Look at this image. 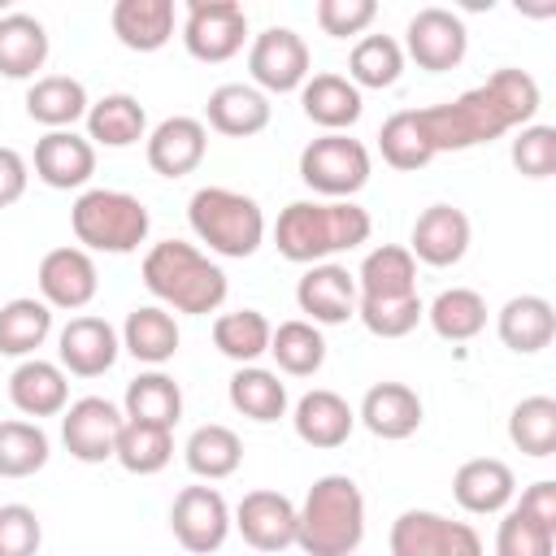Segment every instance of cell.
Masks as SVG:
<instances>
[{
	"instance_id": "obj_1",
	"label": "cell",
	"mask_w": 556,
	"mask_h": 556,
	"mask_svg": "<svg viewBox=\"0 0 556 556\" xmlns=\"http://www.w3.org/2000/svg\"><path fill=\"white\" fill-rule=\"evenodd\" d=\"M539 83L526 70H495L482 87H469L465 96L447 100V104H430V109H413L426 143L439 152H465L478 143H491L508 130L530 126V117L539 113Z\"/></svg>"
},
{
	"instance_id": "obj_2",
	"label": "cell",
	"mask_w": 556,
	"mask_h": 556,
	"mask_svg": "<svg viewBox=\"0 0 556 556\" xmlns=\"http://www.w3.org/2000/svg\"><path fill=\"white\" fill-rule=\"evenodd\" d=\"M374 222L352 200H295L278 213L274 243L295 265H321L334 252L361 248L369 239Z\"/></svg>"
},
{
	"instance_id": "obj_3",
	"label": "cell",
	"mask_w": 556,
	"mask_h": 556,
	"mask_svg": "<svg viewBox=\"0 0 556 556\" xmlns=\"http://www.w3.org/2000/svg\"><path fill=\"white\" fill-rule=\"evenodd\" d=\"M365 539V495L348 473H326L295 508V543L308 556H352Z\"/></svg>"
},
{
	"instance_id": "obj_4",
	"label": "cell",
	"mask_w": 556,
	"mask_h": 556,
	"mask_svg": "<svg viewBox=\"0 0 556 556\" xmlns=\"http://www.w3.org/2000/svg\"><path fill=\"white\" fill-rule=\"evenodd\" d=\"M143 287L178 308V313H213L222 308L226 300V274L191 243L182 239H165V243H152L148 256H143Z\"/></svg>"
},
{
	"instance_id": "obj_5",
	"label": "cell",
	"mask_w": 556,
	"mask_h": 556,
	"mask_svg": "<svg viewBox=\"0 0 556 556\" xmlns=\"http://www.w3.org/2000/svg\"><path fill=\"white\" fill-rule=\"evenodd\" d=\"M187 222L208 243L217 256H252L265 239V213L252 195L230 191V187H200L187 204Z\"/></svg>"
},
{
	"instance_id": "obj_6",
	"label": "cell",
	"mask_w": 556,
	"mask_h": 556,
	"mask_svg": "<svg viewBox=\"0 0 556 556\" xmlns=\"http://www.w3.org/2000/svg\"><path fill=\"white\" fill-rule=\"evenodd\" d=\"M70 226H74V239L83 243V252H135L143 239H148V208L143 200H135L130 191H109V187H96V191H83L70 208Z\"/></svg>"
},
{
	"instance_id": "obj_7",
	"label": "cell",
	"mask_w": 556,
	"mask_h": 556,
	"mask_svg": "<svg viewBox=\"0 0 556 556\" xmlns=\"http://www.w3.org/2000/svg\"><path fill=\"white\" fill-rule=\"evenodd\" d=\"M300 178L330 200H348L369 182V148L348 135H321L300 152Z\"/></svg>"
},
{
	"instance_id": "obj_8",
	"label": "cell",
	"mask_w": 556,
	"mask_h": 556,
	"mask_svg": "<svg viewBox=\"0 0 556 556\" xmlns=\"http://www.w3.org/2000/svg\"><path fill=\"white\" fill-rule=\"evenodd\" d=\"M391 556H482V539L469 521L408 508L391 521Z\"/></svg>"
},
{
	"instance_id": "obj_9",
	"label": "cell",
	"mask_w": 556,
	"mask_h": 556,
	"mask_svg": "<svg viewBox=\"0 0 556 556\" xmlns=\"http://www.w3.org/2000/svg\"><path fill=\"white\" fill-rule=\"evenodd\" d=\"M248 39V13L235 0H191L182 22V43L195 61H230Z\"/></svg>"
},
{
	"instance_id": "obj_10",
	"label": "cell",
	"mask_w": 556,
	"mask_h": 556,
	"mask_svg": "<svg viewBox=\"0 0 556 556\" xmlns=\"http://www.w3.org/2000/svg\"><path fill=\"white\" fill-rule=\"evenodd\" d=\"M122 426H126V413H122L117 404H109V400H100V395H83V400H74V404L65 408V417H61V439H65V447H70L74 460L100 465V460H109V456L117 452Z\"/></svg>"
},
{
	"instance_id": "obj_11",
	"label": "cell",
	"mask_w": 556,
	"mask_h": 556,
	"mask_svg": "<svg viewBox=\"0 0 556 556\" xmlns=\"http://www.w3.org/2000/svg\"><path fill=\"white\" fill-rule=\"evenodd\" d=\"M169 530L195 556L217 552L230 534V508H226L222 491L217 486H182L169 508Z\"/></svg>"
},
{
	"instance_id": "obj_12",
	"label": "cell",
	"mask_w": 556,
	"mask_h": 556,
	"mask_svg": "<svg viewBox=\"0 0 556 556\" xmlns=\"http://www.w3.org/2000/svg\"><path fill=\"white\" fill-rule=\"evenodd\" d=\"M408 56L430 70V74H443V70H456L465 61V48H469V30L465 22L452 13V9H417L408 17Z\"/></svg>"
},
{
	"instance_id": "obj_13",
	"label": "cell",
	"mask_w": 556,
	"mask_h": 556,
	"mask_svg": "<svg viewBox=\"0 0 556 556\" xmlns=\"http://www.w3.org/2000/svg\"><path fill=\"white\" fill-rule=\"evenodd\" d=\"M248 70L265 91H295L308 78V43L291 26H269L252 39Z\"/></svg>"
},
{
	"instance_id": "obj_14",
	"label": "cell",
	"mask_w": 556,
	"mask_h": 556,
	"mask_svg": "<svg viewBox=\"0 0 556 556\" xmlns=\"http://www.w3.org/2000/svg\"><path fill=\"white\" fill-rule=\"evenodd\" d=\"M230 526H239L243 543H252L256 552H282L295 543V504L282 491H248Z\"/></svg>"
},
{
	"instance_id": "obj_15",
	"label": "cell",
	"mask_w": 556,
	"mask_h": 556,
	"mask_svg": "<svg viewBox=\"0 0 556 556\" xmlns=\"http://www.w3.org/2000/svg\"><path fill=\"white\" fill-rule=\"evenodd\" d=\"M96 261L83 248H52L39 261V291L48 308H87L96 300Z\"/></svg>"
},
{
	"instance_id": "obj_16",
	"label": "cell",
	"mask_w": 556,
	"mask_h": 556,
	"mask_svg": "<svg viewBox=\"0 0 556 556\" xmlns=\"http://www.w3.org/2000/svg\"><path fill=\"white\" fill-rule=\"evenodd\" d=\"M413 261L447 269L469 252V217L456 204H430L417 222H413V243H408Z\"/></svg>"
},
{
	"instance_id": "obj_17",
	"label": "cell",
	"mask_w": 556,
	"mask_h": 556,
	"mask_svg": "<svg viewBox=\"0 0 556 556\" xmlns=\"http://www.w3.org/2000/svg\"><path fill=\"white\" fill-rule=\"evenodd\" d=\"M295 304H300V313L313 317V326H339L356 313V274L321 261L300 278Z\"/></svg>"
},
{
	"instance_id": "obj_18",
	"label": "cell",
	"mask_w": 556,
	"mask_h": 556,
	"mask_svg": "<svg viewBox=\"0 0 556 556\" xmlns=\"http://www.w3.org/2000/svg\"><path fill=\"white\" fill-rule=\"evenodd\" d=\"M117 348H122L117 343V330L104 317L83 313V317H70V326L61 330L56 356H61V369H70L78 378H100V374L113 369Z\"/></svg>"
},
{
	"instance_id": "obj_19",
	"label": "cell",
	"mask_w": 556,
	"mask_h": 556,
	"mask_svg": "<svg viewBox=\"0 0 556 556\" xmlns=\"http://www.w3.org/2000/svg\"><path fill=\"white\" fill-rule=\"evenodd\" d=\"M208 152V130L200 117H165L152 135H148V165L161 178H182L191 174Z\"/></svg>"
},
{
	"instance_id": "obj_20",
	"label": "cell",
	"mask_w": 556,
	"mask_h": 556,
	"mask_svg": "<svg viewBox=\"0 0 556 556\" xmlns=\"http://www.w3.org/2000/svg\"><path fill=\"white\" fill-rule=\"evenodd\" d=\"M35 174L52 191L83 187L96 174V148H91V139H83L74 130H48L35 143Z\"/></svg>"
},
{
	"instance_id": "obj_21",
	"label": "cell",
	"mask_w": 556,
	"mask_h": 556,
	"mask_svg": "<svg viewBox=\"0 0 556 556\" xmlns=\"http://www.w3.org/2000/svg\"><path fill=\"white\" fill-rule=\"evenodd\" d=\"M361 421L378 439H408L421 426V395L408 382H374L361 400Z\"/></svg>"
},
{
	"instance_id": "obj_22",
	"label": "cell",
	"mask_w": 556,
	"mask_h": 556,
	"mask_svg": "<svg viewBox=\"0 0 556 556\" xmlns=\"http://www.w3.org/2000/svg\"><path fill=\"white\" fill-rule=\"evenodd\" d=\"M513 491H517V478H513V469H508L504 460H495V456H473V460H465V465L456 469V478H452L456 504H460L465 513H478V517L508 508Z\"/></svg>"
},
{
	"instance_id": "obj_23",
	"label": "cell",
	"mask_w": 556,
	"mask_h": 556,
	"mask_svg": "<svg viewBox=\"0 0 556 556\" xmlns=\"http://www.w3.org/2000/svg\"><path fill=\"white\" fill-rule=\"evenodd\" d=\"M291 421H295V434L308 447H339V443H348V434L356 426V413H352V404L339 391L313 387V391L300 395Z\"/></svg>"
},
{
	"instance_id": "obj_24",
	"label": "cell",
	"mask_w": 556,
	"mask_h": 556,
	"mask_svg": "<svg viewBox=\"0 0 556 556\" xmlns=\"http://www.w3.org/2000/svg\"><path fill=\"white\" fill-rule=\"evenodd\" d=\"M204 117L217 135L248 139V135H261L269 126V100H265V91H256L248 83H222L217 91H208Z\"/></svg>"
},
{
	"instance_id": "obj_25",
	"label": "cell",
	"mask_w": 556,
	"mask_h": 556,
	"mask_svg": "<svg viewBox=\"0 0 556 556\" xmlns=\"http://www.w3.org/2000/svg\"><path fill=\"white\" fill-rule=\"evenodd\" d=\"M9 400L17 413L26 417H56L65 413V400H70V382H65V369L52 365V361H22L9 378Z\"/></svg>"
},
{
	"instance_id": "obj_26",
	"label": "cell",
	"mask_w": 556,
	"mask_h": 556,
	"mask_svg": "<svg viewBox=\"0 0 556 556\" xmlns=\"http://www.w3.org/2000/svg\"><path fill=\"white\" fill-rule=\"evenodd\" d=\"M300 104H304V117L326 126L330 135H343L361 117V91L343 74H313V78H304Z\"/></svg>"
},
{
	"instance_id": "obj_27",
	"label": "cell",
	"mask_w": 556,
	"mask_h": 556,
	"mask_svg": "<svg viewBox=\"0 0 556 556\" xmlns=\"http://www.w3.org/2000/svg\"><path fill=\"white\" fill-rule=\"evenodd\" d=\"M495 330L504 339V348L530 356V352H543L556 334V308L543 300V295H513L500 317H495Z\"/></svg>"
},
{
	"instance_id": "obj_28",
	"label": "cell",
	"mask_w": 556,
	"mask_h": 556,
	"mask_svg": "<svg viewBox=\"0 0 556 556\" xmlns=\"http://www.w3.org/2000/svg\"><path fill=\"white\" fill-rule=\"evenodd\" d=\"M113 35L130 52H156L174 35V0H117Z\"/></svg>"
},
{
	"instance_id": "obj_29",
	"label": "cell",
	"mask_w": 556,
	"mask_h": 556,
	"mask_svg": "<svg viewBox=\"0 0 556 556\" xmlns=\"http://www.w3.org/2000/svg\"><path fill=\"white\" fill-rule=\"evenodd\" d=\"M356 287L365 300H400V295H417V261L408 248L400 243H382L361 261Z\"/></svg>"
},
{
	"instance_id": "obj_30",
	"label": "cell",
	"mask_w": 556,
	"mask_h": 556,
	"mask_svg": "<svg viewBox=\"0 0 556 556\" xmlns=\"http://www.w3.org/2000/svg\"><path fill=\"white\" fill-rule=\"evenodd\" d=\"M87 109H91L87 87L70 74L35 78V87L26 91V113L48 130H70L78 117H87Z\"/></svg>"
},
{
	"instance_id": "obj_31",
	"label": "cell",
	"mask_w": 556,
	"mask_h": 556,
	"mask_svg": "<svg viewBox=\"0 0 556 556\" xmlns=\"http://www.w3.org/2000/svg\"><path fill=\"white\" fill-rule=\"evenodd\" d=\"M48 61V30L30 13H4L0 17V74L4 78H30Z\"/></svg>"
},
{
	"instance_id": "obj_32",
	"label": "cell",
	"mask_w": 556,
	"mask_h": 556,
	"mask_svg": "<svg viewBox=\"0 0 556 556\" xmlns=\"http://www.w3.org/2000/svg\"><path fill=\"white\" fill-rule=\"evenodd\" d=\"M122 348L143 365H165L178 352V321L161 304H143L122 326Z\"/></svg>"
},
{
	"instance_id": "obj_33",
	"label": "cell",
	"mask_w": 556,
	"mask_h": 556,
	"mask_svg": "<svg viewBox=\"0 0 556 556\" xmlns=\"http://www.w3.org/2000/svg\"><path fill=\"white\" fill-rule=\"evenodd\" d=\"M143 126H148L143 104L135 96H126V91H113V96H104V100H96L87 109V139H96L104 148H130V143H139L143 139Z\"/></svg>"
},
{
	"instance_id": "obj_34",
	"label": "cell",
	"mask_w": 556,
	"mask_h": 556,
	"mask_svg": "<svg viewBox=\"0 0 556 556\" xmlns=\"http://www.w3.org/2000/svg\"><path fill=\"white\" fill-rule=\"evenodd\" d=\"M182 417V391L169 374L152 369V374H139L130 387H126V421H143V426H165L174 430V421Z\"/></svg>"
},
{
	"instance_id": "obj_35",
	"label": "cell",
	"mask_w": 556,
	"mask_h": 556,
	"mask_svg": "<svg viewBox=\"0 0 556 556\" xmlns=\"http://www.w3.org/2000/svg\"><path fill=\"white\" fill-rule=\"evenodd\" d=\"M182 452H187V469H191L195 478H208V482L230 478V473L239 469V460H243L239 434H235L230 426H222V421H208V426L191 430V439H187Z\"/></svg>"
},
{
	"instance_id": "obj_36",
	"label": "cell",
	"mask_w": 556,
	"mask_h": 556,
	"mask_svg": "<svg viewBox=\"0 0 556 556\" xmlns=\"http://www.w3.org/2000/svg\"><path fill=\"white\" fill-rule=\"evenodd\" d=\"M426 317H430V326H434L439 339L465 343V339L482 334V326H486V300L473 287H447V291L434 295V304L426 308Z\"/></svg>"
},
{
	"instance_id": "obj_37",
	"label": "cell",
	"mask_w": 556,
	"mask_h": 556,
	"mask_svg": "<svg viewBox=\"0 0 556 556\" xmlns=\"http://www.w3.org/2000/svg\"><path fill=\"white\" fill-rule=\"evenodd\" d=\"M52 330V308L35 295H17L0 308V352L4 356H30L35 348H43Z\"/></svg>"
},
{
	"instance_id": "obj_38",
	"label": "cell",
	"mask_w": 556,
	"mask_h": 556,
	"mask_svg": "<svg viewBox=\"0 0 556 556\" xmlns=\"http://www.w3.org/2000/svg\"><path fill=\"white\" fill-rule=\"evenodd\" d=\"M269 334H274V326L256 308H235V313H222L213 321L217 352L230 356V361H239V365H252L256 356H265L269 352Z\"/></svg>"
},
{
	"instance_id": "obj_39",
	"label": "cell",
	"mask_w": 556,
	"mask_h": 556,
	"mask_svg": "<svg viewBox=\"0 0 556 556\" xmlns=\"http://www.w3.org/2000/svg\"><path fill=\"white\" fill-rule=\"evenodd\" d=\"M230 404L252 421H278L287 413V387L269 369L239 365L230 378Z\"/></svg>"
},
{
	"instance_id": "obj_40",
	"label": "cell",
	"mask_w": 556,
	"mask_h": 556,
	"mask_svg": "<svg viewBox=\"0 0 556 556\" xmlns=\"http://www.w3.org/2000/svg\"><path fill=\"white\" fill-rule=\"evenodd\" d=\"M117 465L126 469V473H139V478H148V473H161L165 465H169V456H174V434L165 430V426H143V421H126L122 426V434H117Z\"/></svg>"
},
{
	"instance_id": "obj_41",
	"label": "cell",
	"mask_w": 556,
	"mask_h": 556,
	"mask_svg": "<svg viewBox=\"0 0 556 556\" xmlns=\"http://www.w3.org/2000/svg\"><path fill=\"white\" fill-rule=\"evenodd\" d=\"M269 352H274V361H278L282 374L308 378V374H317L321 361H326V339H321V330H317L313 321H282V326L269 334Z\"/></svg>"
},
{
	"instance_id": "obj_42",
	"label": "cell",
	"mask_w": 556,
	"mask_h": 556,
	"mask_svg": "<svg viewBox=\"0 0 556 556\" xmlns=\"http://www.w3.org/2000/svg\"><path fill=\"white\" fill-rule=\"evenodd\" d=\"M404 70V52L391 35H365L356 39L352 56H348V83L361 87H391Z\"/></svg>"
},
{
	"instance_id": "obj_43",
	"label": "cell",
	"mask_w": 556,
	"mask_h": 556,
	"mask_svg": "<svg viewBox=\"0 0 556 556\" xmlns=\"http://www.w3.org/2000/svg\"><path fill=\"white\" fill-rule=\"evenodd\" d=\"M508 439L526 456H552L556 452V400L552 395H526L508 417Z\"/></svg>"
},
{
	"instance_id": "obj_44",
	"label": "cell",
	"mask_w": 556,
	"mask_h": 556,
	"mask_svg": "<svg viewBox=\"0 0 556 556\" xmlns=\"http://www.w3.org/2000/svg\"><path fill=\"white\" fill-rule=\"evenodd\" d=\"M48 465V434L35 421H0V478H30Z\"/></svg>"
},
{
	"instance_id": "obj_45",
	"label": "cell",
	"mask_w": 556,
	"mask_h": 556,
	"mask_svg": "<svg viewBox=\"0 0 556 556\" xmlns=\"http://www.w3.org/2000/svg\"><path fill=\"white\" fill-rule=\"evenodd\" d=\"M378 148H382V161H387L391 169H421V165L434 161V148L426 143V135H421L413 109H400V113H391V117L382 122Z\"/></svg>"
},
{
	"instance_id": "obj_46",
	"label": "cell",
	"mask_w": 556,
	"mask_h": 556,
	"mask_svg": "<svg viewBox=\"0 0 556 556\" xmlns=\"http://www.w3.org/2000/svg\"><path fill=\"white\" fill-rule=\"evenodd\" d=\"M356 317L378 339H404L426 317V304H421V295H400V300H365V295H356Z\"/></svg>"
},
{
	"instance_id": "obj_47",
	"label": "cell",
	"mask_w": 556,
	"mask_h": 556,
	"mask_svg": "<svg viewBox=\"0 0 556 556\" xmlns=\"http://www.w3.org/2000/svg\"><path fill=\"white\" fill-rule=\"evenodd\" d=\"M556 547V530L526 517L517 504L504 513L500 530H495V556H552Z\"/></svg>"
},
{
	"instance_id": "obj_48",
	"label": "cell",
	"mask_w": 556,
	"mask_h": 556,
	"mask_svg": "<svg viewBox=\"0 0 556 556\" xmlns=\"http://www.w3.org/2000/svg\"><path fill=\"white\" fill-rule=\"evenodd\" d=\"M513 165L526 178H552L556 174V126L530 122L513 139Z\"/></svg>"
},
{
	"instance_id": "obj_49",
	"label": "cell",
	"mask_w": 556,
	"mask_h": 556,
	"mask_svg": "<svg viewBox=\"0 0 556 556\" xmlns=\"http://www.w3.org/2000/svg\"><path fill=\"white\" fill-rule=\"evenodd\" d=\"M43 539V526L35 508L26 504H4L0 508V556H35Z\"/></svg>"
},
{
	"instance_id": "obj_50",
	"label": "cell",
	"mask_w": 556,
	"mask_h": 556,
	"mask_svg": "<svg viewBox=\"0 0 556 556\" xmlns=\"http://www.w3.org/2000/svg\"><path fill=\"white\" fill-rule=\"evenodd\" d=\"M374 17H378V4L374 0H317V26L326 35H334V39L361 35Z\"/></svg>"
},
{
	"instance_id": "obj_51",
	"label": "cell",
	"mask_w": 556,
	"mask_h": 556,
	"mask_svg": "<svg viewBox=\"0 0 556 556\" xmlns=\"http://www.w3.org/2000/svg\"><path fill=\"white\" fill-rule=\"evenodd\" d=\"M26 178H30V169H26L22 152L0 148V208L4 204H17L26 195Z\"/></svg>"
},
{
	"instance_id": "obj_52",
	"label": "cell",
	"mask_w": 556,
	"mask_h": 556,
	"mask_svg": "<svg viewBox=\"0 0 556 556\" xmlns=\"http://www.w3.org/2000/svg\"><path fill=\"white\" fill-rule=\"evenodd\" d=\"M517 508H521L526 517H534V521H543V526H552V530H556V482H552V478H543V482L526 486Z\"/></svg>"
}]
</instances>
